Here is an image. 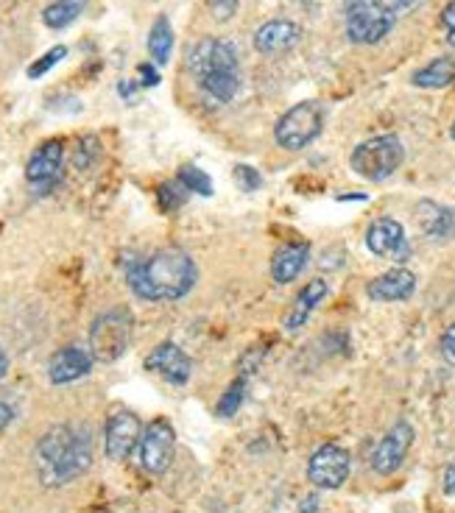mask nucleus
<instances>
[{
	"instance_id": "obj_9",
	"label": "nucleus",
	"mask_w": 455,
	"mask_h": 513,
	"mask_svg": "<svg viewBox=\"0 0 455 513\" xmlns=\"http://www.w3.org/2000/svg\"><path fill=\"white\" fill-rule=\"evenodd\" d=\"M349 472H352V458L338 444H324L310 455L308 480L316 488H327V491L341 488L349 480Z\"/></svg>"
},
{
	"instance_id": "obj_37",
	"label": "nucleus",
	"mask_w": 455,
	"mask_h": 513,
	"mask_svg": "<svg viewBox=\"0 0 455 513\" xmlns=\"http://www.w3.org/2000/svg\"><path fill=\"white\" fill-rule=\"evenodd\" d=\"M447 45H450V48H455V31H447Z\"/></svg>"
},
{
	"instance_id": "obj_18",
	"label": "nucleus",
	"mask_w": 455,
	"mask_h": 513,
	"mask_svg": "<svg viewBox=\"0 0 455 513\" xmlns=\"http://www.w3.org/2000/svg\"><path fill=\"white\" fill-rule=\"evenodd\" d=\"M327 293H330V288H327V282H324L322 277L310 279L308 285L296 293L294 304H291V310H288V316H285V329H288V332H296V329L305 327L308 318L313 316V310L327 299Z\"/></svg>"
},
{
	"instance_id": "obj_2",
	"label": "nucleus",
	"mask_w": 455,
	"mask_h": 513,
	"mask_svg": "<svg viewBox=\"0 0 455 513\" xmlns=\"http://www.w3.org/2000/svg\"><path fill=\"white\" fill-rule=\"evenodd\" d=\"M37 463L45 486H65L93 466V435L87 427H51L37 444Z\"/></svg>"
},
{
	"instance_id": "obj_17",
	"label": "nucleus",
	"mask_w": 455,
	"mask_h": 513,
	"mask_svg": "<svg viewBox=\"0 0 455 513\" xmlns=\"http://www.w3.org/2000/svg\"><path fill=\"white\" fill-rule=\"evenodd\" d=\"M62 157H65V148L59 140H48L42 143L26 165V176L31 185H51L59 179L62 173Z\"/></svg>"
},
{
	"instance_id": "obj_14",
	"label": "nucleus",
	"mask_w": 455,
	"mask_h": 513,
	"mask_svg": "<svg viewBox=\"0 0 455 513\" xmlns=\"http://www.w3.org/2000/svg\"><path fill=\"white\" fill-rule=\"evenodd\" d=\"M90 371H93V355L87 349H81V346H65L48 360V377H51L54 385L76 382L81 377H87Z\"/></svg>"
},
{
	"instance_id": "obj_16",
	"label": "nucleus",
	"mask_w": 455,
	"mask_h": 513,
	"mask_svg": "<svg viewBox=\"0 0 455 513\" xmlns=\"http://www.w3.org/2000/svg\"><path fill=\"white\" fill-rule=\"evenodd\" d=\"M299 40H302V28L291 20H268L255 31V48L266 56L288 53Z\"/></svg>"
},
{
	"instance_id": "obj_3",
	"label": "nucleus",
	"mask_w": 455,
	"mask_h": 513,
	"mask_svg": "<svg viewBox=\"0 0 455 513\" xmlns=\"http://www.w3.org/2000/svg\"><path fill=\"white\" fill-rule=\"evenodd\" d=\"M188 70L199 87L218 104H229L241 90V62L235 45L227 40L196 42L188 53Z\"/></svg>"
},
{
	"instance_id": "obj_1",
	"label": "nucleus",
	"mask_w": 455,
	"mask_h": 513,
	"mask_svg": "<svg viewBox=\"0 0 455 513\" xmlns=\"http://www.w3.org/2000/svg\"><path fill=\"white\" fill-rule=\"evenodd\" d=\"M196 277V263L179 249L157 251L148 260H134L126 268L129 288L146 302H176L193 290Z\"/></svg>"
},
{
	"instance_id": "obj_28",
	"label": "nucleus",
	"mask_w": 455,
	"mask_h": 513,
	"mask_svg": "<svg viewBox=\"0 0 455 513\" xmlns=\"http://www.w3.org/2000/svg\"><path fill=\"white\" fill-rule=\"evenodd\" d=\"M235 182H238L241 190L252 193V190L260 187V173H257L252 165H238V168H235Z\"/></svg>"
},
{
	"instance_id": "obj_13",
	"label": "nucleus",
	"mask_w": 455,
	"mask_h": 513,
	"mask_svg": "<svg viewBox=\"0 0 455 513\" xmlns=\"http://www.w3.org/2000/svg\"><path fill=\"white\" fill-rule=\"evenodd\" d=\"M146 369L160 374V377L174 382V385H185L190 380V374H193V363H190V357L176 343L165 341L146 357Z\"/></svg>"
},
{
	"instance_id": "obj_22",
	"label": "nucleus",
	"mask_w": 455,
	"mask_h": 513,
	"mask_svg": "<svg viewBox=\"0 0 455 513\" xmlns=\"http://www.w3.org/2000/svg\"><path fill=\"white\" fill-rule=\"evenodd\" d=\"M171 51H174V28H171V20L168 17H157L151 31H148V56H151L154 65H168Z\"/></svg>"
},
{
	"instance_id": "obj_4",
	"label": "nucleus",
	"mask_w": 455,
	"mask_h": 513,
	"mask_svg": "<svg viewBox=\"0 0 455 513\" xmlns=\"http://www.w3.org/2000/svg\"><path fill=\"white\" fill-rule=\"evenodd\" d=\"M402 159H405V148H402L400 137L380 134V137L355 145V151L349 157V168L366 182H383L400 171Z\"/></svg>"
},
{
	"instance_id": "obj_7",
	"label": "nucleus",
	"mask_w": 455,
	"mask_h": 513,
	"mask_svg": "<svg viewBox=\"0 0 455 513\" xmlns=\"http://www.w3.org/2000/svg\"><path fill=\"white\" fill-rule=\"evenodd\" d=\"M397 26V14L369 3H347V37L355 45H375Z\"/></svg>"
},
{
	"instance_id": "obj_8",
	"label": "nucleus",
	"mask_w": 455,
	"mask_h": 513,
	"mask_svg": "<svg viewBox=\"0 0 455 513\" xmlns=\"http://www.w3.org/2000/svg\"><path fill=\"white\" fill-rule=\"evenodd\" d=\"M176 452V433L171 421L154 419L143 430V438L137 444V455H140V466L148 474L168 472V466L174 461Z\"/></svg>"
},
{
	"instance_id": "obj_23",
	"label": "nucleus",
	"mask_w": 455,
	"mask_h": 513,
	"mask_svg": "<svg viewBox=\"0 0 455 513\" xmlns=\"http://www.w3.org/2000/svg\"><path fill=\"white\" fill-rule=\"evenodd\" d=\"M84 9V0H54L51 6H45L42 23L48 28H65L70 26Z\"/></svg>"
},
{
	"instance_id": "obj_33",
	"label": "nucleus",
	"mask_w": 455,
	"mask_h": 513,
	"mask_svg": "<svg viewBox=\"0 0 455 513\" xmlns=\"http://www.w3.org/2000/svg\"><path fill=\"white\" fill-rule=\"evenodd\" d=\"M12 421H14V408L9 405V402H3V399H0V430H6Z\"/></svg>"
},
{
	"instance_id": "obj_6",
	"label": "nucleus",
	"mask_w": 455,
	"mask_h": 513,
	"mask_svg": "<svg viewBox=\"0 0 455 513\" xmlns=\"http://www.w3.org/2000/svg\"><path fill=\"white\" fill-rule=\"evenodd\" d=\"M132 343V313L115 307L95 318L90 327V355L98 363H115Z\"/></svg>"
},
{
	"instance_id": "obj_11",
	"label": "nucleus",
	"mask_w": 455,
	"mask_h": 513,
	"mask_svg": "<svg viewBox=\"0 0 455 513\" xmlns=\"http://www.w3.org/2000/svg\"><path fill=\"white\" fill-rule=\"evenodd\" d=\"M143 438V424L140 419L129 413V410H115L107 419V430H104V449L107 458L112 461H126L132 455V449L140 444Z\"/></svg>"
},
{
	"instance_id": "obj_27",
	"label": "nucleus",
	"mask_w": 455,
	"mask_h": 513,
	"mask_svg": "<svg viewBox=\"0 0 455 513\" xmlns=\"http://www.w3.org/2000/svg\"><path fill=\"white\" fill-rule=\"evenodd\" d=\"M207 6H210L213 20H218V23H227V20H232L235 12L241 9V0H207Z\"/></svg>"
},
{
	"instance_id": "obj_26",
	"label": "nucleus",
	"mask_w": 455,
	"mask_h": 513,
	"mask_svg": "<svg viewBox=\"0 0 455 513\" xmlns=\"http://www.w3.org/2000/svg\"><path fill=\"white\" fill-rule=\"evenodd\" d=\"M67 56V48L65 45H56V48H51L48 53H42L40 59L34 62V65H28V79H42L48 70H54L62 59Z\"/></svg>"
},
{
	"instance_id": "obj_12",
	"label": "nucleus",
	"mask_w": 455,
	"mask_h": 513,
	"mask_svg": "<svg viewBox=\"0 0 455 513\" xmlns=\"http://www.w3.org/2000/svg\"><path fill=\"white\" fill-rule=\"evenodd\" d=\"M366 246H369V251L375 257L397 260V263H405L408 254H411L405 229L394 218H377V221H372V226L366 229Z\"/></svg>"
},
{
	"instance_id": "obj_35",
	"label": "nucleus",
	"mask_w": 455,
	"mask_h": 513,
	"mask_svg": "<svg viewBox=\"0 0 455 513\" xmlns=\"http://www.w3.org/2000/svg\"><path fill=\"white\" fill-rule=\"evenodd\" d=\"M319 511V497H308V500L299 505V513H316Z\"/></svg>"
},
{
	"instance_id": "obj_29",
	"label": "nucleus",
	"mask_w": 455,
	"mask_h": 513,
	"mask_svg": "<svg viewBox=\"0 0 455 513\" xmlns=\"http://www.w3.org/2000/svg\"><path fill=\"white\" fill-rule=\"evenodd\" d=\"M347 3H369V6H380V9H386V12L400 17L405 9H411V6H414L416 0H347Z\"/></svg>"
},
{
	"instance_id": "obj_31",
	"label": "nucleus",
	"mask_w": 455,
	"mask_h": 513,
	"mask_svg": "<svg viewBox=\"0 0 455 513\" xmlns=\"http://www.w3.org/2000/svg\"><path fill=\"white\" fill-rule=\"evenodd\" d=\"M137 73L143 76V79H140V84H143V87H154V84H160V73L148 65V62H143V65L137 67Z\"/></svg>"
},
{
	"instance_id": "obj_34",
	"label": "nucleus",
	"mask_w": 455,
	"mask_h": 513,
	"mask_svg": "<svg viewBox=\"0 0 455 513\" xmlns=\"http://www.w3.org/2000/svg\"><path fill=\"white\" fill-rule=\"evenodd\" d=\"M444 491H447V494H455V463H450V466L444 469Z\"/></svg>"
},
{
	"instance_id": "obj_15",
	"label": "nucleus",
	"mask_w": 455,
	"mask_h": 513,
	"mask_svg": "<svg viewBox=\"0 0 455 513\" xmlns=\"http://www.w3.org/2000/svg\"><path fill=\"white\" fill-rule=\"evenodd\" d=\"M366 293L372 302H408L416 293V277L408 268H394V271H386V274L372 279L366 285Z\"/></svg>"
},
{
	"instance_id": "obj_20",
	"label": "nucleus",
	"mask_w": 455,
	"mask_h": 513,
	"mask_svg": "<svg viewBox=\"0 0 455 513\" xmlns=\"http://www.w3.org/2000/svg\"><path fill=\"white\" fill-rule=\"evenodd\" d=\"M414 87H422V90H442V87H450L455 81V56H436L433 62H428L425 67H419L414 76Z\"/></svg>"
},
{
	"instance_id": "obj_19",
	"label": "nucleus",
	"mask_w": 455,
	"mask_h": 513,
	"mask_svg": "<svg viewBox=\"0 0 455 513\" xmlns=\"http://www.w3.org/2000/svg\"><path fill=\"white\" fill-rule=\"evenodd\" d=\"M310 260L308 243H285L274 257H271V277L277 285H288L294 282Z\"/></svg>"
},
{
	"instance_id": "obj_38",
	"label": "nucleus",
	"mask_w": 455,
	"mask_h": 513,
	"mask_svg": "<svg viewBox=\"0 0 455 513\" xmlns=\"http://www.w3.org/2000/svg\"><path fill=\"white\" fill-rule=\"evenodd\" d=\"M453 140H455V120H453Z\"/></svg>"
},
{
	"instance_id": "obj_32",
	"label": "nucleus",
	"mask_w": 455,
	"mask_h": 513,
	"mask_svg": "<svg viewBox=\"0 0 455 513\" xmlns=\"http://www.w3.org/2000/svg\"><path fill=\"white\" fill-rule=\"evenodd\" d=\"M442 26L447 28V31H455V0H450L442 9Z\"/></svg>"
},
{
	"instance_id": "obj_24",
	"label": "nucleus",
	"mask_w": 455,
	"mask_h": 513,
	"mask_svg": "<svg viewBox=\"0 0 455 513\" xmlns=\"http://www.w3.org/2000/svg\"><path fill=\"white\" fill-rule=\"evenodd\" d=\"M179 185L190 190V193H199V196H213V179L207 173L196 168V165H182L179 168Z\"/></svg>"
},
{
	"instance_id": "obj_10",
	"label": "nucleus",
	"mask_w": 455,
	"mask_h": 513,
	"mask_svg": "<svg viewBox=\"0 0 455 513\" xmlns=\"http://www.w3.org/2000/svg\"><path fill=\"white\" fill-rule=\"evenodd\" d=\"M414 444V427L408 421H397L389 433L380 438V444L372 452V469L380 477H389L402 466L408 449Z\"/></svg>"
},
{
	"instance_id": "obj_36",
	"label": "nucleus",
	"mask_w": 455,
	"mask_h": 513,
	"mask_svg": "<svg viewBox=\"0 0 455 513\" xmlns=\"http://www.w3.org/2000/svg\"><path fill=\"white\" fill-rule=\"evenodd\" d=\"M6 371H9V357H6L3 346H0V380L6 377Z\"/></svg>"
},
{
	"instance_id": "obj_30",
	"label": "nucleus",
	"mask_w": 455,
	"mask_h": 513,
	"mask_svg": "<svg viewBox=\"0 0 455 513\" xmlns=\"http://www.w3.org/2000/svg\"><path fill=\"white\" fill-rule=\"evenodd\" d=\"M439 352H442V357L447 360V363H450V366H455V321L442 332V341H439Z\"/></svg>"
},
{
	"instance_id": "obj_5",
	"label": "nucleus",
	"mask_w": 455,
	"mask_h": 513,
	"mask_svg": "<svg viewBox=\"0 0 455 513\" xmlns=\"http://www.w3.org/2000/svg\"><path fill=\"white\" fill-rule=\"evenodd\" d=\"M324 118H327V112H324L322 101H299L277 120L274 140L285 151H302L322 134Z\"/></svg>"
},
{
	"instance_id": "obj_21",
	"label": "nucleus",
	"mask_w": 455,
	"mask_h": 513,
	"mask_svg": "<svg viewBox=\"0 0 455 513\" xmlns=\"http://www.w3.org/2000/svg\"><path fill=\"white\" fill-rule=\"evenodd\" d=\"M416 218H419V226L425 229V235L430 237H450L455 232V215L453 210L447 207H439L433 201H422L416 207Z\"/></svg>"
},
{
	"instance_id": "obj_25",
	"label": "nucleus",
	"mask_w": 455,
	"mask_h": 513,
	"mask_svg": "<svg viewBox=\"0 0 455 513\" xmlns=\"http://www.w3.org/2000/svg\"><path fill=\"white\" fill-rule=\"evenodd\" d=\"M243 394H246V382H243V380L232 382L227 391H224V396L218 399V405H215V413H218V416H224V419L235 416V413H238V408L243 405Z\"/></svg>"
}]
</instances>
